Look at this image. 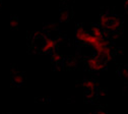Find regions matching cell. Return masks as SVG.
<instances>
[{"instance_id": "obj_2", "label": "cell", "mask_w": 128, "mask_h": 114, "mask_svg": "<svg viewBox=\"0 0 128 114\" xmlns=\"http://www.w3.org/2000/svg\"><path fill=\"white\" fill-rule=\"evenodd\" d=\"M88 66L92 69V70H94V71H100L104 68L105 66V61L102 60L99 56H94V57H90L88 59Z\"/></svg>"}, {"instance_id": "obj_7", "label": "cell", "mask_w": 128, "mask_h": 114, "mask_svg": "<svg viewBox=\"0 0 128 114\" xmlns=\"http://www.w3.org/2000/svg\"><path fill=\"white\" fill-rule=\"evenodd\" d=\"M52 59H53L54 61H59V60H60V55H59L58 53H53V54H52Z\"/></svg>"}, {"instance_id": "obj_8", "label": "cell", "mask_w": 128, "mask_h": 114, "mask_svg": "<svg viewBox=\"0 0 128 114\" xmlns=\"http://www.w3.org/2000/svg\"><path fill=\"white\" fill-rule=\"evenodd\" d=\"M16 24H18L16 19H12L11 20V27H16Z\"/></svg>"}, {"instance_id": "obj_6", "label": "cell", "mask_w": 128, "mask_h": 114, "mask_svg": "<svg viewBox=\"0 0 128 114\" xmlns=\"http://www.w3.org/2000/svg\"><path fill=\"white\" fill-rule=\"evenodd\" d=\"M12 80H13V83L14 84H16V85H20L22 83V74H18V73H15L12 77Z\"/></svg>"}, {"instance_id": "obj_4", "label": "cell", "mask_w": 128, "mask_h": 114, "mask_svg": "<svg viewBox=\"0 0 128 114\" xmlns=\"http://www.w3.org/2000/svg\"><path fill=\"white\" fill-rule=\"evenodd\" d=\"M92 34L94 36H96V37H100V38L104 37V32H103L102 28L98 27V26H94L92 28Z\"/></svg>"}, {"instance_id": "obj_1", "label": "cell", "mask_w": 128, "mask_h": 114, "mask_svg": "<svg viewBox=\"0 0 128 114\" xmlns=\"http://www.w3.org/2000/svg\"><path fill=\"white\" fill-rule=\"evenodd\" d=\"M120 26V21L118 18L113 15H104L100 20V27L102 29L114 31Z\"/></svg>"}, {"instance_id": "obj_5", "label": "cell", "mask_w": 128, "mask_h": 114, "mask_svg": "<svg viewBox=\"0 0 128 114\" xmlns=\"http://www.w3.org/2000/svg\"><path fill=\"white\" fill-rule=\"evenodd\" d=\"M82 86H84V88L88 89V91H94L96 89V85H94V81H92V80H86L84 83L82 84Z\"/></svg>"}, {"instance_id": "obj_3", "label": "cell", "mask_w": 128, "mask_h": 114, "mask_svg": "<svg viewBox=\"0 0 128 114\" xmlns=\"http://www.w3.org/2000/svg\"><path fill=\"white\" fill-rule=\"evenodd\" d=\"M56 48V42L53 40V39H50V38H47L42 46V50L43 52H46V53H49V52H52L55 50Z\"/></svg>"}]
</instances>
